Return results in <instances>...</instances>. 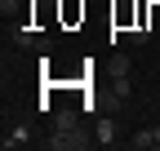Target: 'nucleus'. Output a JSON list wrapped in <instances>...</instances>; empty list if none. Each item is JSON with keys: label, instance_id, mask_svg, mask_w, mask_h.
Listing matches in <instances>:
<instances>
[{"label": "nucleus", "instance_id": "nucleus-1", "mask_svg": "<svg viewBox=\"0 0 160 151\" xmlns=\"http://www.w3.org/2000/svg\"><path fill=\"white\" fill-rule=\"evenodd\" d=\"M45 142H49L53 151H76V147H85L89 138H80L76 129H53V138H45Z\"/></svg>", "mask_w": 160, "mask_h": 151}, {"label": "nucleus", "instance_id": "nucleus-2", "mask_svg": "<svg viewBox=\"0 0 160 151\" xmlns=\"http://www.w3.org/2000/svg\"><path fill=\"white\" fill-rule=\"evenodd\" d=\"M27 142H31V129L27 124H13L9 134H5V147H27Z\"/></svg>", "mask_w": 160, "mask_h": 151}, {"label": "nucleus", "instance_id": "nucleus-3", "mask_svg": "<svg viewBox=\"0 0 160 151\" xmlns=\"http://www.w3.org/2000/svg\"><path fill=\"white\" fill-rule=\"evenodd\" d=\"M129 147H138V151H147V147H156V142H151V129H138V134L129 138Z\"/></svg>", "mask_w": 160, "mask_h": 151}, {"label": "nucleus", "instance_id": "nucleus-4", "mask_svg": "<svg viewBox=\"0 0 160 151\" xmlns=\"http://www.w3.org/2000/svg\"><path fill=\"white\" fill-rule=\"evenodd\" d=\"M111 71H116V76H129V71H133V62L125 58V53H116V62H111Z\"/></svg>", "mask_w": 160, "mask_h": 151}, {"label": "nucleus", "instance_id": "nucleus-5", "mask_svg": "<svg viewBox=\"0 0 160 151\" xmlns=\"http://www.w3.org/2000/svg\"><path fill=\"white\" fill-rule=\"evenodd\" d=\"M116 98H129V76H116V85H111Z\"/></svg>", "mask_w": 160, "mask_h": 151}, {"label": "nucleus", "instance_id": "nucleus-6", "mask_svg": "<svg viewBox=\"0 0 160 151\" xmlns=\"http://www.w3.org/2000/svg\"><path fill=\"white\" fill-rule=\"evenodd\" d=\"M13 40H18V45H36V31H31V27H18Z\"/></svg>", "mask_w": 160, "mask_h": 151}, {"label": "nucleus", "instance_id": "nucleus-7", "mask_svg": "<svg viewBox=\"0 0 160 151\" xmlns=\"http://www.w3.org/2000/svg\"><path fill=\"white\" fill-rule=\"evenodd\" d=\"M111 134H116V129H111V120H98V142H116Z\"/></svg>", "mask_w": 160, "mask_h": 151}, {"label": "nucleus", "instance_id": "nucleus-8", "mask_svg": "<svg viewBox=\"0 0 160 151\" xmlns=\"http://www.w3.org/2000/svg\"><path fill=\"white\" fill-rule=\"evenodd\" d=\"M58 129H76V111H71V107L58 111Z\"/></svg>", "mask_w": 160, "mask_h": 151}, {"label": "nucleus", "instance_id": "nucleus-9", "mask_svg": "<svg viewBox=\"0 0 160 151\" xmlns=\"http://www.w3.org/2000/svg\"><path fill=\"white\" fill-rule=\"evenodd\" d=\"M151 142H156V147H160V124H151Z\"/></svg>", "mask_w": 160, "mask_h": 151}]
</instances>
